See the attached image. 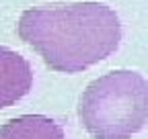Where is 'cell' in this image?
Returning <instances> with one entry per match:
<instances>
[{"instance_id": "6da1fadb", "label": "cell", "mask_w": 148, "mask_h": 139, "mask_svg": "<svg viewBox=\"0 0 148 139\" xmlns=\"http://www.w3.org/2000/svg\"><path fill=\"white\" fill-rule=\"evenodd\" d=\"M18 37L53 72L80 74L115 53L121 41L117 12L103 2H70L27 8L16 25Z\"/></svg>"}, {"instance_id": "7a4b0ae2", "label": "cell", "mask_w": 148, "mask_h": 139, "mask_svg": "<svg viewBox=\"0 0 148 139\" xmlns=\"http://www.w3.org/2000/svg\"><path fill=\"white\" fill-rule=\"evenodd\" d=\"M78 117L95 139H130L148 123V82L132 70L95 78L80 94Z\"/></svg>"}, {"instance_id": "3957f363", "label": "cell", "mask_w": 148, "mask_h": 139, "mask_svg": "<svg viewBox=\"0 0 148 139\" xmlns=\"http://www.w3.org/2000/svg\"><path fill=\"white\" fill-rule=\"evenodd\" d=\"M33 86L31 63L16 51L0 47V109H8L29 94Z\"/></svg>"}, {"instance_id": "277c9868", "label": "cell", "mask_w": 148, "mask_h": 139, "mask_svg": "<svg viewBox=\"0 0 148 139\" xmlns=\"http://www.w3.org/2000/svg\"><path fill=\"white\" fill-rule=\"evenodd\" d=\"M0 139H66L58 121L45 115H23L0 125Z\"/></svg>"}]
</instances>
